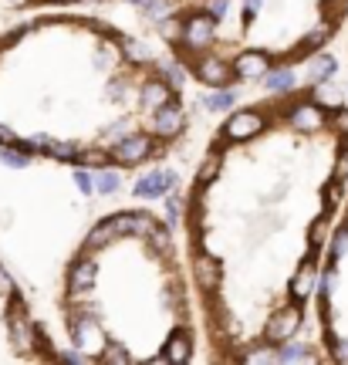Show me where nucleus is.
I'll return each instance as SVG.
<instances>
[{
  "label": "nucleus",
  "mask_w": 348,
  "mask_h": 365,
  "mask_svg": "<svg viewBox=\"0 0 348 365\" xmlns=\"http://www.w3.org/2000/svg\"><path fill=\"white\" fill-rule=\"evenodd\" d=\"M345 199L342 98L304 85L220 119L182 199L207 362H267L304 332Z\"/></svg>",
  "instance_id": "obj_1"
},
{
  "label": "nucleus",
  "mask_w": 348,
  "mask_h": 365,
  "mask_svg": "<svg viewBox=\"0 0 348 365\" xmlns=\"http://www.w3.org/2000/svg\"><path fill=\"white\" fill-rule=\"evenodd\" d=\"M176 61L85 11H37L0 30V149L132 173L190 136Z\"/></svg>",
  "instance_id": "obj_2"
},
{
  "label": "nucleus",
  "mask_w": 348,
  "mask_h": 365,
  "mask_svg": "<svg viewBox=\"0 0 348 365\" xmlns=\"http://www.w3.org/2000/svg\"><path fill=\"white\" fill-rule=\"evenodd\" d=\"M58 318L68 359L190 365L203 345L182 241L149 207L98 216L64 260Z\"/></svg>",
  "instance_id": "obj_3"
},
{
  "label": "nucleus",
  "mask_w": 348,
  "mask_h": 365,
  "mask_svg": "<svg viewBox=\"0 0 348 365\" xmlns=\"http://www.w3.org/2000/svg\"><path fill=\"white\" fill-rule=\"evenodd\" d=\"M345 28L348 0H186L159 41L199 88L230 91L315 61Z\"/></svg>",
  "instance_id": "obj_4"
},
{
  "label": "nucleus",
  "mask_w": 348,
  "mask_h": 365,
  "mask_svg": "<svg viewBox=\"0 0 348 365\" xmlns=\"http://www.w3.org/2000/svg\"><path fill=\"white\" fill-rule=\"evenodd\" d=\"M315 332L321 362L348 365V199L332 227L315 288Z\"/></svg>",
  "instance_id": "obj_5"
},
{
  "label": "nucleus",
  "mask_w": 348,
  "mask_h": 365,
  "mask_svg": "<svg viewBox=\"0 0 348 365\" xmlns=\"http://www.w3.org/2000/svg\"><path fill=\"white\" fill-rule=\"evenodd\" d=\"M68 352L51 338L7 264L0 260V365H61Z\"/></svg>",
  "instance_id": "obj_6"
},
{
  "label": "nucleus",
  "mask_w": 348,
  "mask_h": 365,
  "mask_svg": "<svg viewBox=\"0 0 348 365\" xmlns=\"http://www.w3.org/2000/svg\"><path fill=\"white\" fill-rule=\"evenodd\" d=\"M112 0H0L4 14H37V11H85Z\"/></svg>",
  "instance_id": "obj_7"
},
{
  "label": "nucleus",
  "mask_w": 348,
  "mask_h": 365,
  "mask_svg": "<svg viewBox=\"0 0 348 365\" xmlns=\"http://www.w3.org/2000/svg\"><path fill=\"white\" fill-rule=\"evenodd\" d=\"M166 4L169 7H176V4H186V0H166Z\"/></svg>",
  "instance_id": "obj_8"
}]
</instances>
